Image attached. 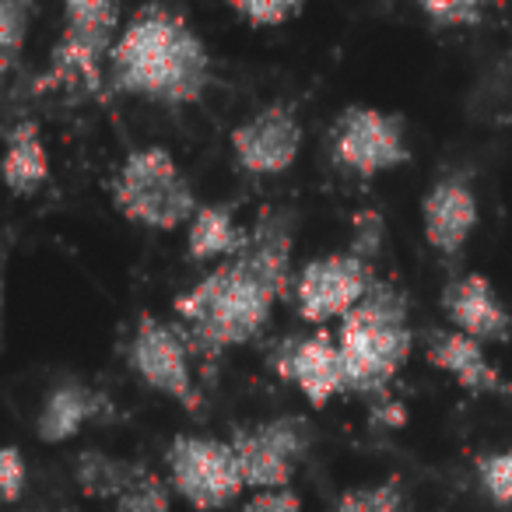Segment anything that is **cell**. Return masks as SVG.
I'll list each match as a JSON object with an SVG mask.
<instances>
[{
	"label": "cell",
	"instance_id": "ba28073f",
	"mask_svg": "<svg viewBox=\"0 0 512 512\" xmlns=\"http://www.w3.org/2000/svg\"><path fill=\"white\" fill-rule=\"evenodd\" d=\"M376 285L369 267V256L348 249V253H327L309 260L295 278V302L302 320L327 323L344 320L358 302Z\"/></svg>",
	"mask_w": 512,
	"mask_h": 512
},
{
	"label": "cell",
	"instance_id": "d4e9b609",
	"mask_svg": "<svg viewBox=\"0 0 512 512\" xmlns=\"http://www.w3.org/2000/svg\"><path fill=\"white\" fill-rule=\"evenodd\" d=\"M421 11H425L439 29H470V25H477L484 15L481 4H470V0H432V4H421Z\"/></svg>",
	"mask_w": 512,
	"mask_h": 512
},
{
	"label": "cell",
	"instance_id": "ffe728a7",
	"mask_svg": "<svg viewBox=\"0 0 512 512\" xmlns=\"http://www.w3.org/2000/svg\"><path fill=\"white\" fill-rule=\"evenodd\" d=\"M169 509H172L169 484H165V477H158L148 467H137V474L130 477L123 495L116 498V512H169Z\"/></svg>",
	"mask_w": 512,
	"mask_h": 512
},
{
	"label": "cell",
	"instance_id": "8fae6325",
	"mask_svg": "<svg viewBox=\"0 0 512 512\" xmlns=\"http://www.w3.org/2000/svg\"><path fill=\"white\" fill-rule=\"evenodd\" d=\"M302 151L299 116L285 102L264 106L232 130V155L253 176H281Z\"/></svg>",
	"mask_w": 512,
	"mask_h": 512
},
{
	"label": "cell",
	"instance_id": "7402d4cb",
	"mask_svg": "<svg viewBox=\"0 0 512 512\" xmlns=\"http://www.w3.org/2000/svg\"><path fill=\"white\" fill-rule=\"evenodd\" d=\"M477 481H481L484 495H488L498 509H509L512 505V449L477 456Z\"/></svg>",
	"mask_w": 512,
	"mask_h": 512
},
{
	"label": "cell",
	"instance_id": "4fadbf2b",
	"mask_svg": "<svg viewBox=\"0 0 512 512\" xmlns=\"http://www.w3.org/2000/svg\"><path fill=\"white\" fill-rule=\"evenodd\" d=\"M442 309L456 323V334H467L481 344L509 341L512 313L498 299L495 285L484 274H463L442 292Z\"/></svg>",
	"mask_w": 512,
	"mask_h": 512
},
{
	"label": "cell",
	"instance_id": "6da1fadb",
	"mask_svg": "<svg viewBox=\"0 0 512 512\" xmlns=\"http://www.w3.org/2000/svg\"><path fill=\"white\" fill-rule=\"evenodd\" d=\"M292 246V214L274 207L260 211L246 249L176 295L172 309L190 327L200 355L214 358L242 348L267 327L278 299H285L292 285Z\"/></svg>",
	"mask_w": 512,
	"mask_h": 512
},
{
	"label": "cell",
	"instance_id": "44dd1931",
	"mask_svg": "<svg viewBox=\"0 0 512 512\" xmlns=\"http://www.w3.org/2000/svg\"><path fill=\"white\" fill-rule=\"evenodd\" d=\"M32 8L22 0H4L0 4V71H11L22 53L25 32H29Z\"/></svg>",
	"mask_w": 512,
	"mask_h": 512
},
{
	"label": "cell",
	"instance_id": "30bf717a",
	"mask_svg": "<svg viewBox=\"0 0 512 512\" xmlns=\"http://www.w3.org/2000/svg\"><path fill=\"white\" fill-rule=\"evenodd\" d=\"M127 362L137 379L158 390L162 397L183 404L186 411H197L200 397L193 390V372H190V351H186L183 337L162 323L158 316L144 313L134 327L127 348Z\"/></svg>",
	"mask_w": 512,
	"mask_h": 512
},
{
	"label": "cell",
	"instance_id": "ac0fdd59",
	"mask_svg": "<svg viewBox=\"0 0 512 512\" xmlns=\"http://www.w3.org/2000/svg\"><path fill=\"white\" fill-rule=\"evenodd\" d=\"M4 179L15 193H36L50 179V155L43 134L32 120L11 127L8 151H4Z\"/></svg>",
	"mask_w": 512,
	"mask_h": 512
},
{
	"label": "cell",
	"instance_id": "9a60e30c",
	"mask_svg": "<svg viewBox=\"0 0 512 512\" xmlns=\"http://www.w3.org/2000/svg\"><path fill=\"white\" fill-rule=\"evenodd\" d=\"M428 362L439 372H449L463 390L470 393H512L502 372L488 362L484 344L467 334H432L428 341Z\"/></svg>",
	"mask_w": 512,
	"mask_h": 512
},
{
	"label": "cell",
	"instance_id": "3957f363",
	"mask_svg": "<svg viewBox=\"0 0 512 512\" xmlns=\"http://www.w3.org/2000/svg\"><path fill=\"white\" fill-rule=\"evenodd\" d=\"M348 393H383L414 348L407 299L390 281H376L337 330Z\"/></svg>",
	"mask_w": 512,
	"mask_h": 512
},
{
	"label": "cell",
	"instance_id": "cb8c5ba5",
	"mask_svg": "<svg viewBox=\"0 0 512 512\" xmlns=\"http://www.w3.org/2000/svg\"><path fill=\"white\" fill-rule=\"evenodd\" d=\"M232 11L256 29H278V25L302 15V4H295V0H239V4H232Z\"/></svg>",
	"mask_w": 512,
	"mask_h": 512
},
{
	"label": "cell",
	"instance_id": "4316f807",
	"mask_svg": "<svg viewBox=\"0 0 512 512\" xmlns=\"http://www.w3.org/2000/svg\"><path fill=\"white\" fill-rule=\"evenodd\" d=\"M242 512H302V498L295 495L292 488H281V491H256Z\"/></svg>",
	"mask_w": 512,
	"mask_h": 512
},
{
	"label": "cell",
	"instance_id": "5bb4252c",
	"mask_svg": "<svg viewBox=\"0 0 512 512\" xmlns=\"http://www.w3.org/2000/svg\"><path fill=\"white\" fill-rule=\"evenodd\" d=\"M421 225L425 239L442 256H456L477 228V197L467 179L446 176L425 193L421 200Z\"/></svg>",
	"mask_w": 512,
	"mask_h": 512
},
{
	"label": "cell",
	"instance_id": "d6986e66",
	"mask_svg": "<svg viewBox=\"0 0 512 512\" xmlns=\"http://www.w3.org/2000/svg\"><path fill=\"white\" fill-rule=\"evenodd\" d=\"M134 474H137V463L116 460V456L99 453V449H88V453L78 456V488L88 498H109V502H116Z\"/></svg>",
	"mask_w": 512,
	"mask_h": 512
},
{
	"label": "cell",
	"instance_id": "7a4b0ae2",
	"mask_svg": "<svg viewBox=\"0 0 512 512\" xmlns=\"http://www.w3.org/2000/svg\"><path fill=\"white\" fill-rule=\"evenodd\" d=\"M109 85L165 106L197 102L211 85V57L186 18L172 8H141L116 36Z\"/></svg>",
	"mask_w": 512,
	"mask_h": 512
},
{
	"label": "cell",
	"instance_id": "8992f818",
	"mask_svg": "<svg viewBox=\"0 0 512 512\" xmlns=\"http://www.w3.org/2000/svg\"><path fill=\"white\" fill-rule=\"evenodd\" d=\"M165 463H169L172 488L197 512L225 509L246 488L232 442L207 439V435H176L169 442Z\"/></svg>",
	"mask_w": 512,
	"mask_h": 512
},
{
	"label": "cell",
	"instance_id": "52a82bcc",
	"mask_svg": "<svg viewBox=\"0 0 512 512\" xmlns=\"http://www.w3.org/2000/svg\"><path fill=\"white\" fill-rule=\"evenodd\" d=\"M309 435L302 418H267L253 428H242L232 435L235 460H239L242 481L256 491H281L292 484L295 467L306 460Z\"/></svg>",
	"mask_w": 512,
	"mask_h": 512
},
{
	"label": "cell",
	"instance_id": "5b68a950",
	"mask_svg": "<svg viewBox=\"0 0 512 512\" xmlns=\"http://www.w3.org/2000/svg\"><path fill=\"white\" fill-rule=\"evenodd\" d=\"M116 25H120V8L109 0H74L64 8V32L53 46L50 71L39 78V92L46 88H85L99 92L102 67H109L113 53Z\"/></svg>",
	"mask_w": 512,
	"mask_h": 512
},
{
	"label": "cell",
	"instance_id": "e0dca14e",
	"mask_svg": "<svg viewBox=\"0 0 512 512\" xmlns=\"http://www.w3.org/2000/svg\"><path fill=\"white\" fill-rule=\"evenodd\" d=\"M249 232L235 221V214L228 207L218 204H200V211L193 214V221L186 225V249L190 260H232L246 249Z\"/></svg>",
	"mask_w": 512,
	"mask_h": 512
},
{
	"label": "cell",
	"instance_id": "2e32d148",
	"mask_svg": "<svg viewBox=\"0 0 512 512\" xmlns=\"http://www.w3.org/2000/svg\"><path fill=\"white\" fill-rule=\"evenodd\" d=\"M102 411V397L95 390L81 383H64V386H53L46 393V404L39 411V439L57 446V442H67Z\"/></svg>",
	"mask_w": 512,
	"mask_h": 512
},
{
	"label": "cell",
	"instance_id": "603a6c76",
	"mask_svg": "<svg viewBox=\"0 0 512 512\" xmlns=\"http://www.w3.org/2000/svg\"><path fill=\"white\" fill-rule=\"evenodd\" d=\"M400 502H404L400 484L386 481V484H372V488L348 491L330 512H400Z\"/></svg>",
	"mask_w": 512,
	"mask_h": 512
},
{
	"label": "cell",
	"instance_id": "277c9868",
	"mask_svg": "<svg viewBox=\"0 0 512 512\" xmlns=\"http://www.w3.org/2000/svg\"><path fill=\"white\" fill-rule=\"evenodd\" d=\"M113 204L127 221L158 232L190 225L200 211L190 179L165 148H137L123 158L113 183Z\"/></svg>",
	"mask_w": 512,
	"mask_h": 512
},
{
	"label": "cell",
	"instance_id": "9c48e42d",
	"mask_svg": "<svg viewBox=\"0 0 512 512\" xmlns=\"http://www.w3.org/2000/svg\"><path fill=\"white\" fill-rule=\"evenodd\" d=\"M334 162L355 176H379L411 158L400 120L376 106H348L334 123Z\"/></svg>",
	"mask_w": 512,
	"mask_h": 512
},
{
	"label": "cell",
	"instance_id": "7c38bea8",
	"mask_svg": "<svg viewBox=\"0 0 512 512\" xmlns=\"http://www.w3.org/2000/svg\"><path fill=\"white\" fill-rule=\"evenodd\" d=\"M274 369L285 379H292L309 400V407H327L334 397L348 393V376H344L341 348L330 334H313L288 341L278 355Z\"/></svg>",
	"mask_w": 512,
	"mask_h": 512
},
{
	"label": "cell",
	"instance_id": "484cf974",
	"mask_svg": "<svg viewBox=\"0 0 512 512\" xmlns=\"http://www.w3.org/2000/svg\"><path fill=\"white\" fill-rule=\"evenodd\" d=\"M25 481H29V463H25L22 449L8 446L4 453H0V491H4V498H8V502H18Z\"/></svg>",
	"mask_w": 512,
	"mask_h": 512
}]
</instances>
